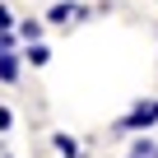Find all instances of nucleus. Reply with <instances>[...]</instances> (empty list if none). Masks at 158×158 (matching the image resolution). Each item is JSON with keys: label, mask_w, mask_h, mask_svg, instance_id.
<instances>
[{"label": "nucleus", "mask_w": 158, "mask_h": 158, "mask_svg": "<svg viewBox=\"0 0 158 158\" xmlns=\"http://www.w3.org/2000/svg\"><path fill=\"white\" fill-rule=\"evenodd\" d=\"M51 144H56L65 158H79V139H74V135H60V130H56V135H51Z\"/></svg>", "instance_id": "obj_4"}, {"label": "nucleus", "mask_w": 158, "mask_h": 158, "mask_svg": "<svg viewBox=\"0 0 158 158\" xmlns=\"http://www.w3.org/2000/svg\"><path fill=\"white\" fill-rule=\"evenodd\" d=\"M19 37L23 42H42V19H23L19 23Z\"/></svg>", "instance_id": "obj_5"}, {"label": "nucleus", "mask_w": 158, "mask_h": 158, "mask_svg": "<svg viewBox=\"0 0 158 158\" xmlns=\"http://www.w3.org/2000/svg\"><path fill=\"white\" fill-rule=\"evenodd\" d=\"M23 60H28V65H47V60H51V51H47L42 42H28V51H23Z\"/></svg>", "instance_id": "obj_6"}, {"label": "nucleus", "mask_w": 158, "mask_h": 158, "mask_svg": "<svg viewBox=\"0 0 158 158\" xmlns=\"http://www.w3.org/2000/svg\"><path fill=\"white\" fill-rule=\"evenodd\" d=\"M84 14H89V10H84V5H70V0H60V5H51V10H47V19H51V23H79Z\"/></svg>", "instance_id": "obj_2"}, {"label": "nucleus", "mask_w": 158, "mask_h": 158, "mask_svg": "<svg viewBox=\"0 0 158 158\" xmlns=\"http://www.w3.org/2000/svg\"><path fill=\"white\" fill-rule=\"evenodd\" d=\"M0 28H14V10L10 5H0Z\"/></svg>", "instance_id": "obj_8"}, {"label": "nucleus", "mask_w": 158, "mask_h": 158, "mask_svg": "<svg viewBox=\"0 0 158 158\" xmlns=\"http://www.w3.org/2000/svg\"><path fill=\"white\" fill-rule=\"evenodd\" d=\"M10 126H14V112H10V107H0V130H10Z\"/></svg>", "instance_id": "obj_9"}, {"label": "nucleus", "mask_w": 158, "mask_h": 158, "mask_svg": "<svg viewBox=\"0 0 158 158\" xmlns=\"http://www.w3.org/2000/svg\"><path fill=\"white\" fill-rule=\"evenodd\" d=\"M130 153H139V158H158V139H149V135H139V139L130 144Z\"/></svg>", "instance_id": "obj_7"}, {"label": "nucleus", "mask_w": 158, "mask_h": 158, "mask_svg": "<svg viewBox=\"0 0 158 158\" xmlns=\"http://www.w3.org/2000/svg\"><path fill=\"white\" fill-rule=\"evenodd\" d=\"M130 158H139V153H130Z\"/></svg>", "instance_id": "obj_10"}, {"label": "nucleus", "mask_w": 158, "mask_h": 158, "mask_svg": "<svg viewBox=\"0 0 158 158\" xmlns=\"http://www.w3.org/2000/svg\"><path fill=\"white\" fill-rule=\"evenodd\" d=\"M153 121H158V98H139V102H135V107H130V112H126V116H121V121L112 126V135L121 139V135H135V130H149Z\"/></svg>", "instance_id": "obj_1"}, {"label": "nucleus", "mask_w": 158, "mask_h": 158, "mask_svg": "<svg viewBox=\"0 0 158 158\" xmlns=\"http://www.w3.org/2000/svg\"><path fill=\"white\" fill-rule=\"evenodd\" d=\"M19 60H23V56L0 51V84H14V79H19Z\"/></svg>", "instance_id": "obj_3"}]
</instances>
